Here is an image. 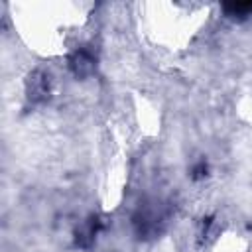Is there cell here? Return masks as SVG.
I'll return each instance as SVG.
<instances>
[{"label": "cell", "mask_w": 252, "mask_h": 252, "mask_svg": "<svg viewBox=\"0 0 252 252\" xmlns=\"http://www.w3.org/2000/svg\"><path fill=\"white\" fill-rule=\"evenodd\" d=\"M51 93V77L45 71H35L28 79V96L32 102H43Z\"/></svg>", "instance_id": "2"}, {"label": "cell", "mask_w": 252, "mask_h": 252, "mask_svg": "<svg viewBox=\"0 0 252 252\" xmlns=\"http://www.w3.org/2000/svg\"><path fill=\"white\" fill-rule=\"evenodd\" d=\"M132 224L138 238H154L165 226V211L159 203H144L134 213Z\"/></svg>", "instance_id": "1"}, {"label": "cell", "mask_w": 252, "mask_h": 252, "mask_svg": "<svg viewBox=\"0 0 252 252\" xmlns=\"http://www.w3.org/2000/svg\"><path fill=\"white\" fill-rule=\"evenodd\" d=\"M69 67H71V71L77 77H87V75H91L94 71L96 57H94V53L91 49H85V47L83 49H77L71 55V59H69Z\"/></svg>", "instance_id": "3"}, {"label": "cell", "mask_w": 252, "mask_h": 252, "mask_svg": "<svg viewBox=\"0 0 252 252\" xmlns=\"http://www.w3.org/2000/svg\"><path fill=\"white\" fill-rule=\"evenodd\" d=\"M224 12L232 18H246L252 16V2H232L224 4Z\"/></svg>", "instance_id": "5"}, {"label": "cell", "mask_w": 252, "mask_h": 252, "mask_svg": "<svg viewBox=\"0 0 252 252\" xmlns=\"http://www.w3.org/2000/svg\"><path fill=\"white\" fill-rule=\"evenodd\" d=\"M98 226H100L98 217H91V219L75 232V242H77V246L87 248V246L94 240V236H96V232H98Z\"/></svg>", "instance_id": "4"}]
</instances>
